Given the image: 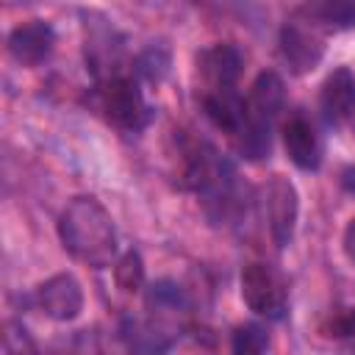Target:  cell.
Segmentation results:
<instances>
[{
	"instance_id": "cell-18",
	"label": "cell",
	"mask_w": 355,
	"mask_h": 355,
	"mask_svg": "<svg viewBox=\"0 0 355 355\" xmlns=\"http://www.w3.org/2000/svg\"><path fill=\"white\" fill-rule=\"evenodd\" d=\"M136 75H141L144 80H150V83H158L164 75H166V69H169V50L166 47H161V44H150L139 58H136Z\"/></svg>"
},
{
	"instance_id": "cell-1",
	"label": "cell",
	"mask_w": 355,
	"mask_h": 355,
	"mask_svg": "<svg viewBox=\"0 0 355 355\" xmlns=\"http://www.w3.org/2000/svg\"><path fill=\"white\" fill-rule=\"evenodd\" d=\"M58 239L64 250L94 269H105L116 258V230L111 214L94 197H75L58 216Z\"/></svg>"
},
{
	"instance_id": "cell-3",
	"label": "cell",
	"mask_w": 355,
	"mask_h": 355,
	"mask_svg": "<svg viewBox=\"0 0 355 355\" xmlns=\"http://www.w3.org/2000/svg\"><path fill=\"white\" fill-rule=\"evenodd\" d=\"M241 300L258 316L283 319L288 308V288L272 266L247 263L241 272Z\"/></svg>"
},
{
	"instance_id": "cell-13",
	"label": "cell",
	"mask_w": 355,
	"mask_h": 355,
	"mask_svg": "<svg viewBox=\"0 0 355 355\" xmlns=\"http://www.w3.org/2000/svg\"><path fill=\"white\" fill-rule=\"evenodd\" d=\"M294 14L324 33L355 28V0H305Z\"/></svg>"
},
{
	"instance_id": "cell-6",
	"label": "cell",
	"mask_w": 355,
	"mask_h": 355,
	"mask_svg": "<svg viewBox=\"0 0 355 355\" xmlns=\"http://www.w3.org/2000/svg\"><path fill=\"white\" fill-rule=\"evenodd\" d=\"M122 39L108 22H86V64L103 83L122 75Z\"/></svg>"
},
{
	"instance_id": "cell-17",
	"label": "cell",
	"mask_w": 355,
	"mask_h": 355,
	"mask_svg": "<svg viewBox=\"0 0 355 355\" xmlns=\"http://www.w3.org/2000/svg\"><path fill=\"white\" fill-rule=\"evenodd\" d=\"M114 280L122 291H139L144 283V263L136 250H128L116 263H114Z\"/></svg>"
},
{
	"instance_id": "cell-12",
	"label": "cell",
	"mask_w": 355,
	"mask_h": 355,
	"mask_svg": "<svg viewBox=\"0 0 355 355\" xmlns=\"http://www.w3.org/2000/svg\"><path fill=\"white\" fill-rule=\"evenodd\" d=\"M202 111H205V116L211 119V125L219 128V130L227 133V136H233V133L244 125V119H247V114H250L247 100H244L233 86L208 89V94L202 97Z\"/></svg>"
},
{
	"instance_id": "cell-8",
	"label": "cell",
	"mask_w": 355,
	"mask_h": 355,
	"mask_svg": "<svg viewBox=\"0 0 355 355\" xmlns=\"http://www.w3.org/2000/svg\"><path fill=\"white\" fill-rule=\"evenodd\" d=\"M55 47V31L44 19H31L8 33V53L22 67H39Z\"/></svg>"
},
{
	"instance_id": "cell-16",
	"label": "cell",
	"mask_w": 355,
	"mask_h": 355,
	"mask_svg": "<svg viewBox=\"0 0 355 355\" xmlns=\"http://www.w3.org/2000/svg\"><path fill=\"white\" fill-rule=\"evenodd\" d=\"M147 308L153 313H158V316H178V313L189 311V297L178 283L155 280L147 288Z\"/></svg>"
},
{
	"instance_id": "cell-7",
	"label": "cell",
	"mask_w": 355,
	"mask_h": 355,
	"mask_svg": "<svg viewBox=\"0 0 355 355\" xmlns=\"http://www.w3.org/2000/svg\"><path fill=\"white\" fill-rule=\"evenodd\" d=\"M36 305L44 311V316L55 322H69L83 311V288L69 272L53 275L36 288Z\"/></svg>"
},
{
	"instance_id": "cell-21",
	"label": "cell",
	"mask_w": 355,
	"mask_h": 355,
	"mask_svg": "<svg viewBox=\"0 0 355 355\" xmlns=\"http://www.w3.org/2000/svg\"><path fill=\"white\" fill-rule=\"evenodd\" d=\"M338 183H341V189H344L347 194H352V197H355V166H347V169H341V175H338Z\"/></svg>"
},
{
	"instance_id": "cell-2",
	"label": "cell",
	"mask_w": 355,
	"mask_h": 355,
	"mask_svg": "<svg viewBox=\"0 0 355 355\" xmlns=\"http://www.w3.org/2000/svg\"><path fill=\"white\" fill-rule=\"evenodd\" d=\"M100 111L105 119L122 130H141L150 125L153 111L144 103L139 83L128 75L111 78L100 83Z\"/></svg>"
},
{
	"instance_id": "cell-9",
	"label": "cell",
	"mask_w": 355,
	"mask_h": 355,
	"mask_svg": "<svg viewBox=\"0 0 355 355\" xmlns=\"http://www.w3.org/2000/svg\"><path fill=\"white\" fill-rule=\"evenodd\" d=\"M319 108L327 125H341L355 111V75L347 67L333 69L319 92Z\"/></svg>"
},
{
	"instance_id": "cell-4",
	"label": "cell",
	"mask_w": 355,
	"mask_h": 355,
	"mask_svg": "<svg viewBox=\"0 0 355 355\" xmlns=\"http://www.w3.org/2000/svg\"><path fill=\"white\" fill-rule=\"evenodd\" d=\"M280 55L294 75L313 72L324 55V31L291 14V19L280 28Z\"/></svg>"
},
{
	"instance_id": "cell-20",
	"label": "cell",
	"mask_w": 355,
	"mask_h": 355,
	"mask_svg": "<svg viewBox=\"0 0 355 355\" xmlns=\"http://www.w3.org/2000/svg\"><path fill=\"white\" fill-rule=\"evenodd\" d=\"M341 244H344V255H347V258L355 263V219H349V222H347Z\"/></svg>"
},
{
	"instance_id": "cell-19",
	"label": "cell",
	"mask_w": 355,
	"mask_h": 355,
	"mask_svg": "<svg viewBox=\"0 0 355 355\" xmlns=\"http://www.w3.org/2000/svg\"><path fill=\"white\" fill-rule=\"evenodd\" d=\"M230 347L239 355H255V352H263L269 347V336L261 324H241V327H236Z\"/></svg>"
},
{
	"instance_id": "cell-15",
	"label": "cell",
	"mask_w": 355,
	"mask_h": 355,
	"mask_svg": "<svg viewBox=\"0 0 355 355\" xmlns=\"http://www.w3.org/2000/svg\"><path fill=\"white\" fill-rule=\"evenodd\" d=\"M250 108V105H247ZM233 141V150L247 158V161H261L269 155L272 150V122L255 116V114H247L244 125L230 136Z\"/></svg>"
},
{
	"instance_id": "cell-11",
	"label": "cell",
	"mask_w": 355,
	"mask_h": 355,
	"mask_svg": "<svg viewBox=\"0 0 355 355\" xmlns=\"http://www.w3.org/2000/svg\"><path fill=\"white\" fill-rule=\"evenodd\" d=\"M283 147H286V155L294 166H300L305 172L319 169L322 144H319V136H316L313 125L302 114L288 116V122L283 125Z\"/></svg>"
},
{
	"instance_id": "cell-10",
	"label": "cell",
	"mask_w": 355,
	"mask_h": 355,
	"mask_svg": "<svg viewBox=\"0 0 355 355\" xmlns=\"http://www.w3.org/2000/svg\"><path fill=\"white\" fill-rule=\"evenodd\" d=\"M197 67L211 89H222V86H233L239 80V75L244 69V55L236 44L219 42V44L205 47L197 55Z\"/></svg>"
},
{
	"instance_id": "cell-5",
	"label": "cell",
	"mask_w": 355,
	"mask_h": 355,
	"mask_svg": "<svg viewBox=\"0 0 355 355\" xmlns=\"http://www.w3.org/2000/svg\"><path fill=\"white\" fill-rule=\"evenodd\" d=\"M263 200H266V222H269L272 241H275V247H286L294 239L297 214H300L297 189H294V183L288 178L272 175V180L266 183Z\"/></svg>"
},
{
	"instance_id": "cell-14",
	"label": "cell",
	"mask_w": 355,
	"mask_h": 355,
	"mask_svg": "<svg viewBox=\"0 0 355 355\" xmlns=\"http://www.w3.org/2000/svg\"><path fill=\"white\" fill-rule=\"evenodd\" d=\"M250 114L266 119V122H275L277 114L283 111L286 105V86H283V78L272 69L261 72L255 80H252V89H250Z\"/></svg>"
}]
</instances>
